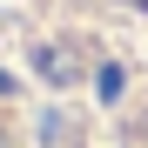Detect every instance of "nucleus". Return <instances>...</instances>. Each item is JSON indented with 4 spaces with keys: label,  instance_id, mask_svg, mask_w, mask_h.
<instances>
[{
    "label": "nucleus",
    "instance_id": "f257e3e1",
    "mask_svg": "<svg viewBox=\"0 0 148 148\" xmlns=\"http://www.w3.org/2000/svg\"><path fill=\"white\" fill-rule=\"evenodd\" d=\"M34 61H40V74H47V81H54V88H67V81H74V74H81V61H74V54H67V47H40V54H34Z\"/></svg>",
    "mask_w": 148,
    "mask_h": 148
}]
</instances>
